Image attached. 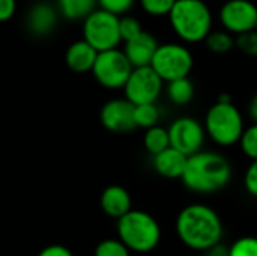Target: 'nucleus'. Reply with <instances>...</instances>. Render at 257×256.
Segmentation results:
<instances>
[{
	"label": "nucleus",
	"mask_w": 257,
	"mask_h": 256,
	"mask_svg": "<svg viewBox=\"0 0 257 256\" xmlns=\"http://www.w3.org/2000/svg\"><path fill=\"white\" fill-rule=\"evenodd\" d=\"M175 228L181 243L197 252H209L221 243L224 235L221 217L205 204H191L182 208Z\"/></svg>",
	"instance_id": "obj_1"
},
{
	"label": "nucleus",
	"mask_w": 257,
	"mask_h": 256,
	"mask_svg": "<svg viewBox=\"0 0 257 256\" xmlns=\"http://www.w3.org/2000/svg\"><path fill=\"white\" fill-rule=\"evenodd\" d=\"M230 161L214 151H200L188 157L181 178L184 186L199 195H211L223 190L232 180Z\"/></svg>",
	"instance_id": "obj_2"
},
{
	"label": "nucleus",
	"mask_w": 257,
	"mask_h": 256,
	"mask_svg": "<svg viewBox=\"0 0 257 256\" xmlns=\"http://www.w3.org/2000/svg\"><path fill=\"white\" fill-rule=\"evenodd\" d=\"M169 21L173 32L184 42H205L212 32V12L202 0H176Z\"/></svg>",
	"instance_id": "obj_3"
},
{
	"label": "nucleus",
	"mask_w": 257,
	"mask_h": 256,
	"mask_svg": "<svg viewBox=\"0 0 257 256\" xmlns=\"http://www.w3.org/2000/svg\"><path fill=\"white\" fill-rule=\"evenodd\" d=\"M203 127L212 142L220 146H232L239 143L245 130L242 113L227 94H221L217 103L209 107Z\"/></svg>",
	"instance_id": "obj_4"
},
{
	"label": "nucleus",
	"mask_w": 257,
	"mask_h": 256,
	"mask_svg": "<svg viewBox=\"0 0 257 256\" xmlns=\"http://www.w3.org/2000/svg\"><path fill=\"white\" fill-rule=\"evenodd\" d=\"M117 235L131 252L149 253L161 241V226L152 214L131 210L117 220Z\"/></svg>",
	"instance_id": "obj_5"
},
{
	"label": "nucleus",
	"mask_w": 257,
	"mask_h": 256,
	"mask_svg": "<svg viewBox=\"0 0 257 256\" xmlns=\"http://www.w3.org/2000/svg\"><path fill=\"white\" fill-rule=\"evenodd\" d=\"M193 66L194 59L191 51L185 45L176 42L160 44L151 62V68L166 83L188 77Z\"/></svg>",
	"instance_id": "obj_6"
},
{
	"label": "nucleus",
	"mask_w": 257,
	"mask_h": 256,
	"mask_svg": "<svg viewBox=\"0 0 257 256\" xmlns=\"http://www.w3.org/2000/svg\"><path fill=\"white\" fill-rule=\"evenodd\" d=\"M83 39L98 53L117 48L122 42L119 17L98 8L83 21Z\"/></svg>",
	"instance_id": "obj_7"
},
{
	"label": "nucleus",
	"mask_w": 257,
	"mask_h": 256,
	"mask_svg": "<svg viewBox=\"0 0 257 256\" xmlns=\"http://www.w3.org/2000/svg\"><path fill=\"white\" fill-rule=\"evenodd\" d=\"M133 69L123 50L114 48L98 53L92 74L95 80L107 89H123Z\"/></svg>",
	"instance_id": "obj_8"
},
{
	"label": "nucleus",
	"mask_w": 257,
	"mask_h": 256,
	"mask_svg": "<svg viewBox=\"0 0 257 256\" xmlns=\"http://www.w3.org/2000/svg\"><path fill=\"white\" fill-rule=\"evenodd\" d=\"M163 86L164 81L151 66L134 68L123 86L125 98L134 106L157 104V100L163 92Z\"/></svg>",
	"instance_id": "obj_9"
},
{
	"label": "nucleus",
	"mask_w": 257,
	"mask_h": 256,
	"mask_svg": "<svg viewBox=\"0 0 257 256\" xmlns=\"http://www.w3.org/2000/svg\"><path fill=\"white\" fill-rule=\"evenodd\" d=\"M170 137V146L178 149L187 157H191L202 151L205 143V127L191 116H182L173 121L167 128Z\"/></svg>",
	"instance_id": "obj_10"
},
{
	"label": "nucleus",
	"mask_w": 257,
	"mask_h": 256,
	"mask_svg": "<svg viewBox=\"0 0 257 256\" xmlns=\"http://www.w3.org/2000/svg\"><path fill=\"white\" fill-rule=\"evenodd\" d=\"M220 23L226 32L236 36L254 30L257 6L250 0H227L220 9Z\"/></svg>",
	"instance_id": "obj_11"
},
{
	"label": "nucleus",
	"mask_w": 257,
	"mask_h": 256,
	"mask_svg": "<svg viewBox=\"0 0 257 256\" xmlns=\"http://www.w3.org/2000/svg\"><path fill=\"white\" fill-rule=\"evenodd\" d=\"M99 119L102 127L111 133H130L136 128L134 104H131L126 98L110 100L102 106Z\"/></svg>",
	"instance_id": "obj_12"
},
{
	"label": "nucleus",
	"mask_w": 257,
	"mask_h": 256,
	"mask_svg": "<svg viewBox=\"0 0 257 256\" xmlns=\"http://www.w3.org/2000/svg\"><path fill=\"white\" fill-rule=\"evenodd\" d=\"M158 41L155 36L146 30H143L136 38L125 42L123 53L128 57L133 68H143L151 66V62L155 56V51L158 48Z\"/></svg>",
	"instance_id": "obj_13"
},
{
	"label": "nucleus",
	"mask_w": 257,
	"mask_h": 256,
	"mask_svg": "<svg viewBox=\"0 0 257 256\" xmlns=\"http://www.w3.org/2000/svg\"><path fill=\"white\" fill-rule=\"evenodd\" d=\"M99 205H101V210L108 217H113L117 220L133 210L131 208L133 201H131L130 192L125 187L117 186V184H113L104 189V192L101 193Z\"/></svg>",
	"instance_id": "obj_14"
},
{
	"label": "nucleus",
	"mask_w": 257,
	"mask_h": 256,
	"mask_svg": "<svg viewBox=\"0 0 257 256\" xmlns=\"http://www.w3.org/2000/svg\"><path fill=\"white\" fill-rule=\"evenodd\" d=\"M187 161H188L187 155H184L182 152H179L178 149L170 146L166 151L154 155L152 164H154L155 172L158 175H161L163 178L181 180L185 172Z\"/></svg>",
	"instance_id": "obj_15"
},
{
	"label": "nucleus",
	"mask_w": 257,
	"mask_h": 256,
	"mask_svg": "<svg viewBox=\"0 0 257 256\" xmlns=\"http://www.w3.org/2000/svg\"><path fill=\"white\" fill-rule=\"evenodd\" d=\"M96 57H98V51L84 39L72 42L65 53L66 66L71 71L80 72V74L92 71L96 62Z\"/></svg>",
	"instance_id": "obj_16"
},
{
	"label": "nucleus",
	"mask_w": 257,
	"mask_h": 256,
	"mask_svg": "<svg viewBox=\"0 0 257 256\" xmlns=\"http://www.w3.org/2000/svg\"><path fill=\"white\" fill-rule=\"evenodd\" d=\"M57 24V11L48 3H36L29 9L27 27L38 36H45L54 30Z\"/></svg>",
	"instance_id": "obj_17"
},
{
	"label": "nucleus",
	"mask_w": 257,
	"mask_h": 256,
	"mask_svg": "<svg viewBox=\"0 0 257 256\" xmlns=\"http://www.w3.org/2000/svg\"><path fill=\"white\" fill-rule=\"evenodd\" d=\"M59 12L71 21L86 20L98 9V0H57Z\"/></svg>",
	"instance_id": "obj_18"
},
{
	"label": "nucleus",
	"mask_w": 257,
	"mask_h": 256,
	"mask_svg": "<svg viewBox=\"0 0 257 256\" xmlns=\"http://www.w3.org/2000/svg\"><path fill=\"white\" fill-rule=\"evenodd\" d=\"M166 92H167L169 100L173 104L185 106V104L191 103V100L194 98L196 89H194L193 81L188 77H185V78H178V80H173V81L167 83Z\"/></svg>",
	"instance_id": "obj_19"
},
{
	"label": "nucleus",
	"mask_w": 257,
	"mask_h": 256,
	"mask_svg": "<svg viewBox=\"0 0 257 256\" xmlns=\"http://www.w3.org/2000/svg\"><path fill=\"white\" fill-rule=\"evenodd\" d=\"M143 145H145V149L152 155H157L166 151L167 148H170L169 130L160 125L146 130L143 136Z\"/></svg>",
	"instance_id": "obj_20"
},
{
	"label": "nucleus",
	"mask_w": 257,
	"mask_h": 256,
	"mask_svg": "<svg viewBox=\"0 0 257 256\" xmlns=\"http://www.w3.org/2000/svg\"><path fill=\"white\" fill-rule=\"evenodd\" d=\"M206 48L215 54L229 53L235 47V38L226 30H212L205 39Z\"/></svg>",
	"instance_id": "obj_21"
},
{
	"label": "nucleus",
	"mask_w": 257,
	"mask_h": 256,
	"mask_svg": "<svg viewBox=\"0 0 257 256\" xmlns=\"http://www.w3.org/2000/svg\"><path fill=\"white\" fill-rule=\"evenodd\" d=\"M134 122L136 128L149 130L157 127L160 122V109L157 104H142L134 106Z\"/></svg>",
	"instance_id": "obj_22"
},
{
	"label": "nucleus",
	"mask_w": 257,
	"mask_h": 256,
	"mask_svg": "<svg viewBox=\"0 0 257 256\" xmlns=\"http://www.w3.org/2000/svg\"><path fill=\"white\" fill-rule=\"evenodd\" d=\"M93 256H131V250L119 238H107L98 243Z\"/></svg>",
	"instance_id": "obj_23"
},
{
	"label": "nucleus",
	"mask_w": 257,
	"mask_h": 256,
	"mask_svg": "<svg viewBox=\"0 0 257 256\" xmlns=\"http://www.w3.org/2000/svg\"><path fill=\"white\" fill-rule=\"evenodd\" d=\"M239 146L245 157H248L251 161L257 160V124H253L244 130Z\"/></svg>",
	"instance_id": "obj_24"
},
{
	"label": "nucleus",
	"mask_w": 257,
	"mask_h": 256,
	"mask_svg": "<svg viewBox=\"0 0 257 256\" xmlns=\"http://www.w3.org/2000/svg\"><path fill=\"white\" fill-rule=\"evenodd\" d=\"M176 0H140L142 9L152 17H169Z\"/></svg>",
	"instance_id": "obj_25"
},
{
	"label": "nucleus",
	"mask_w": 257,
	"mask_h": 256,
	"mask_svg": "<svg viewBox=\"0 0 257 256\" xmlns=\"http://www.w3.org/2000/svg\"><path fill=\"white\" fill-rule=\"evenodd\" d=\"M119 32H120V38L123 42L136 38L137 35H140L143 32L140 21L136 17L131 15H123L119 17Z\"/></svg>",
	"instance_id": "obj_26"
},
{
	"label": "nucleus",
	"mask_w": 257,
	"mask_h": 256,
	"mask_svg": "<svg viewBox=\"0 0 257 256\" xmlns=\"http://www.w3.org/2000/svg\"><path fill=\"white\" fill-rule=\"evenodd\" d=\"M229 256H257V237H241L229 249Z\"/></svg>",
	"instance_id": "obj_27"
},
{
	"label": "nucleus",
	"mask_w": 257,
	"mask_h": 256,
	"mask_svg": "<svg viewBox=\"0 0 257 256\" xmlns=\"http://www.w3.org/2000/svg\"><path fill=\"white\" fill-rule=\"evenodd\" d=\"M235 47H238L244 54L250 57H257V32L250 30L238 35L235 39Z\"/></svg>",
	"instance_id": "obj_28"
},
{
	"label": "nucleus",
	"mask_w": 257,
	"mask_h": 256,
	"mask_svg": "<svg viewBox=\"0 0 257 256\" xmlns=\"http://www.w3.org/2000/svg\"><path fill=\"white\" fill-rule=\"evenodd\" d=\"M136 0H98V6L107 12H111L117 17L126 14L133 6Z\"/></svg>",
	"instance_id": "obj_29"
},
{
	"label": "nucleus",
	"mask_w": 257,
	"mask_h": 256,
	"mask_svg": "<svg viewBox=\"0 0 257 256\" xmlns=\"http://www.w3.org/2000/svg\"><path fill=\"white\" fill-rule=\"evenodd\" d=\"M244 187L248 192V195H251L253 198L257 199V160H253L245 170Z\"/></svg>",
	"instance_id": "obj_30"
},
{
	"label": "nucleus",
	"mask_w": 257,
	"mask_h": 256,
	"mask_svg": "<svg viewBox=\"0 0 257 256\" xmlns=\"http://www.w3.org/2000/svg\"><path fill=\"white\" fill-rule=\"evenodd\" d=\"M17 11V0H0V23L8 21Z\"/></svg>",
	"instance_id": "obj_31"
},
{
	"label": "nucleus",
	"mask_w": 257,
	"mask_h": 256,
	"mask_svg": "<svg viewBox=\"0 0 257 256\" xmlns=\"http://www.w3.org/2000/svg\"><path fill=\"white\" fill-rule=\"evenodd\" d=\"M38 256H74L72 252L65 247V246H60V244H51V246H47L45 249H42L39 252Z\"/></svg>",
	"instance_id": "obj_32"
},
{
	"label": "nucleus",
	"mask_w": 257,
	"mask_h": 256,
	"mask_svg": "<svg viewBox=\"0 0 257 256\" xmlns=\"http://www.w3.org/2000/svg\"><path fill=\"white\" fill-rule=\"evenodd\" d=\"M248 115L254 121V124H257V94L251 98V101L248 104Z\"/></svg>",
	"instance_id": "obj_33"
},
{
	"label": "nucleus",
	"mask_w": 257,
	"mask_h": 256,
	"mask_svg": "<svg viewBox=\"0 0 257 256\" xmlns=\"http://www.w3.org/2000/svg\"><path fill=\"white\" fill-rule=\"evenodd\" d=\"M208 256H229V249H226L224 246H215L214 249L209 250V255Z\"/></svg>",
	"instance_id": "obj_34"
},
{
	"label": "nucleus",
	"mask_w": 257,
	"mask_h": 256,
	"mask_svg": "<svg viewBox=\"0 0 257 256\" xmlns=\"http://www.w3.org/2000/svg\"><path fill=\"white\" fill-rule=\"evenodd\" d=\"M254 30H256V32H257V23H256V27H254Z\"/></svg>",
	"instance_id": "obj_35"
},
{
	"label": "nucleus",
	"mask_w": 257,
	"mask_h": 256,
	"mask_svg": "<svg viewBox=\"0 0 257 256\" xmlns=\"http://www.w3.org/2000/svg\"><path fill=\"white\" fill-rule=\"evenodd\" d=\"M202 2H206V0H202Z\"/></svg>",
	"instance_id": "obj_36"
}]
</instances>
